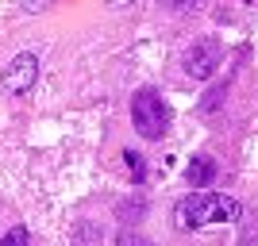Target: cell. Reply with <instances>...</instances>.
Returning <instances> with one entry per match:
<instances>
[{"label": "cell", "instance_id": "1", "mask_svg": "<svg viewBox=\"0 0 258 246\" xmlns=\"http://www.w3.org/2000/svg\"><path fill=\"white\" fill-rule=\"evenodd\" d=\"M239 215H243L239 200L208 193V189H197V193H189L181 204H177L173 223L181 227V231H197V227H208V223H235Z\"/></svg>", "mask_w": 258, "mask_h": 246}, {"label": "cell", "instance_id": "2", "mask_svg": "<svg viewBox=\"0 0 258 246\" xmlns=\"http://www.w3.org/2000/svg\"><path fill=\"white\" fill-rule=\"evenodd\" d=\"M131 123H135V131H139L143 139H151V142L166 135V127H170V108H166L158 89H139V93H135V100H131Z\"/></svg>", "mask_w": 258, "mask_h": 246}, {"label": "cell", "instance_id": "3", "mask_svg": "<svg viewBox=\"0 0 258 246\" xmlns=\"http://www.w3.org/2000/svg\"><path fill=\"white\" fill-rule=\"evenodd\" d=\"M0 81H4V93H12V97H27V93L35 89V81H39V58H35L31 50L16 54Z\"/></svg>", "mask_w": 258, "mask_h": 246}, {"label": "cell", "instance_id": "4", "mask_svg": "<svg viewBox=\"0 0 258 246\" xmlns=\"http://www.w3.org/2000/svg\"><path fill=\"white\" fill-rule=\"evenodd\" d=\"M220 62H224L220 43H216V39H201V43H193L189 54H185V73L197 77V81H208V77L220 69Z\"/></svg>", "mask_w": 258, "mask_h": 246}, {"label": "cell", "instance_id": "5", "mask_svg": "<svg viewBox=\"0 0 258 246\" xmlns=\"http://www.w3.org/2000/svg\"><path fill=\"white\" fill-rule=\"evenodd\" d=\"M185 177H189V185H212V177H216V161L208 158V154H197V158L185 166Z\"/></svg>", "mask_w": 258, "mask_h": 246}, {"label": "cell", "instance_id": "6", "mask_svg": "<svg viewBox=\"0 0 258 246\" xmlns=\"http://www.w3.org/2000/svg\"><path fill=\"white\" fill-rule=\"evenodd\" d=\"M123 161H127V170H131V177H135V185H143V177H147L143 154H139V150H123Z\"/></svg>", "mask_w": 258, "mask_h": 246}, {"label": "cell", "instance_id": "7", "mask_svg": "<svg viewBox=\"0 0 258 246\" xmlns=\"http://www.w3.org/2000/svg\"><path fill=\"white\" fill-rule=\"evenodd\" d=\"M162 8H170V12H193L201 8V0H158Z\"/></svg>", "mask_w": 258, "mask_h": 246}, {"label": "cell", "instance_id": "8", "mask_svg": "<svg viewBox=\"0 0 258 246\" xmlns=\"http://www.w3.org/2000/svg\"><path fill=\"white\" fill-rule=\"evenodd\" d=\"M0 242H4V246H20V242H27V227H12V231L0 238Z\"/></svg>", "mask_w": 258, "mask_h": 246}]
</instances>
